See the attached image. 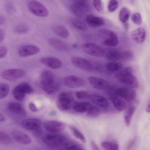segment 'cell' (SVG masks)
I'll use <instances>...</instances> for the list:
<instances>
[{
    "instance_id": "cell-1",
    "label": "cell",
    "mask_w": 150,
    "mask_h": 150,
    "mask_svg": "<svg viewBox=\"0 0 150 150\" xmlns=\"http://www.w3.org/2000/svg\"><path fill=\"white\" fill-rule=\"evenodd\" d=\"M40 85L42 89L49 95L53 94L58 90L59 86L54 74L47 70H44L41 72Z\"/></svg>"
},
{
    "instance_id": "cell-2",
    "label": "cell",
    "mask_w": 150,
    "mask_h": 150,
    "mask_svg": "<svg viewBox=\"0 0 150 150\" xmlns=\"http://www.w3.org/2000/svg\"><path fill=\"white\" fill-rule=\"evenodd\" d=\"M117 79L122 83L130 88L138 87V82L136 77L132 74L131 67H127L116 74Z\"/></svg>"
},
{
    "instance_id": "cell-3",
    "label": "cell",
    "mask_w": 150,
    "mask_h": 150,
    "mask_svg": "<svg viewBox=\"0 0 150 150\" xmlns=\"http://www.w3.org/2000/svg\"><path fill=\"white\" fill-rule=\"evenodd\" d=\"M44 143L47 146L53 148L62 146L68 140L64 136L55 133H50L42 137Z\"/></svg>"
},
{
    "instance_id": "cell-4",
    "label": "cell",
    "mask_w": 150,
    "mask_h": 150,
    "mask_svg": "<svg viewBox=\"0 0 150 150\" xmlns=\"http://www.w3.org/2000/svg\"><path fill=\"white\" fill-rule=\"evenodd\" d=\"M72 94L69 92H64L59 95L57 102V106L61 111L66 112L72 108L73 103Z\"/></svg>"
},
{
    "instance_id": "cell-5",
    "label": "cell",
    "mask_w": 150,
    "mask_h": 150,
    "mask_svg": "<svg viewBox=\"0 0 150 150\" xmlns=\"http://www.w3.org/2000/svg\"><path fill=\"white\" fill-rule=\"evenodd\" d=\"M81 48L86 53L91 56L100 57L104 54L103 49L97 44L91 42H85L81 44Z\"/></svg>"
},
{
    "instance_id": "cell-6",
    "label": "cell",
    "mask_w": 150,
    "mask_h": 150,
    "mask_svg": "<svg viewBox=\"0 0 150 150\" xmlns=\"http://www.w3.org/2000/svg\"><path fill=\"white\" fill-rule=\"evenodd\" d=\"M29 10L35 15L40 17H45L49 14L47 8L40 2L34 0L29 1L28 4Z\"/></svg>"
},
{
    "instance_id": "cell-7",
    "label": "cell",
    "mask_w": 150,
    "mask_h": 150,
    "mask_svg": "<svg viewBox=\"0 0 150 150\" xmlns=\"http://www.w3.org/2000/svg\"><path fill=\"white\" fill-rule=\"evenodd\" d=\"M71 7L73 13L78 17H82L89 8L88 2L85 0L75 1Z\"/></svg>"
},
{
    "instance_id": "cell-8",
    "label": "cell",
    "mask_w": 150,
    "mask_h": 150,
    "mask_svg": "<svg viewBox=\"0 0 150 150\" xmlns=\"http://www.w3.org/2000/svg\"><path fill=\"white\" fill-rule=\"evenodd\" d=\"M25 71L22 69H13L4 71L1 73V76L5 79L13 81L23 78L25 76Z\"/></svg>"
},
{
    "instance_id": "cell-9",
    "label": "cell",
    "mask_w": 150,
    "mask_h": 150,
    "mask_svg": "<svg viewBox=\"0 0 150 150\" xmlns=\"http://www.w3.org/2000/svg\"><path fill=\"white\" fill-rule=\"evenodd\" d=\"M63 82L66 86L70 88H76L82 86L84 83L81 77L74 75H69L64 79Z\"/></svg>"
},
{
    "instance_id": "cell-10",
    "label": "cell",
    "mask_w": 150,
    "mask_h": 150,
    "mask_svg": "<svg viewBox=\"0 0 150 150\" xmlns=\"http://www.w3.org/2000/svg\"><path fill=\"white\" fill-rule=\"evenodd\" d=\"M115 94L118 97L127 101L133 100L136 96L134 90L127 87H121L117 88L115 90Z\"/></svg>"
},
{
    "instance_id": "cell-11",
    "label": "cell",
    "mask_w": 150,
    "mask_h": 150,
    "mask_svg": "<svg viewBox=\"0 0 150 150\" xmlns=\"http://www.w3.org/2000/svg\"><path fill=\"white\" fill-rule=\"evenodd\" d=\"M43 126L47 132L50 133H56L63 130L65 127V125L60 121L52 120L44 122Z\"/></svg>"
},
{
    "instance_id": "cell-12",
    "label": "cell",
    "mask_w": 150,
    "mask_h": 150,
    "mask_svg": "<svg viewBox=\"0 0 150 150\" xmlns=\"http://www.w3.org/2000/svg\"><path fill=\"white\" fill-rule=\"evenodd\" d=\"M71 61L74 66L81 69L88 71H92L94 69L92 64L84 58L78 57H73Z\"/></svg>"
},
{
    "instance_id": "cell-13",
    "label": "cell",
    "mask_w": 150,
    "mask_h": 150,
    "mask_svg": "<svg viewBox=\"0 0 150 150\" xmlns=\"http://www.w3.org/2000/svg\"><path fill=\"white\" fill-rule=\"evenodd\" d=\"M88 79L92 86L98 90H105L108 89L110 86L109 83L107 81L98 77L89 76Z\"/></svg>"
},
{
    "instance_id": "cell-14",
    "label": "cell",
    "mask_w": 150,
    "mask_h": 150,
    "mask_svg": "<svg viewBox=\"0 0 150 150\" xmlns=\"http://www.w3.org/2000/svg\"><path fill=\"white\" fill-rule=\"evenodd\" d=\"M22 126L30 130H35L39 129L41 126V122L39 119L30 118L23 120L21 122Z\"/></svg>"
},
{
    "instance_id": "cell-15",
    "label": "cell",
    "mask_w": 150,
    "mask_h": 150,
    "mask_svg": "<svg viewBox=\"0 0 150 150\" xmlns=\"http://www.w3.org/2000/svg\"><path fill=\"white\" fill-rule=\"evenodd\" d=\"M40 51L38 46L33 45H25L21 47L18 51V54L20 57H27L38 53Z\"/></svg>"
},
{
    "instance_id": "cell-16",
    "label": "cell",
    "mask_w": 150,
    "mask_h": 150,
    "mask_svg": "<svg viewBox=\"0 0 150 150\" xmlns=\"http://www.w3.org/2000/svg\"><path fill=\"white\" fill-rule=\"evenodd\" d=\"M12 135L13 138L18 143L24 145L28 144L32 142L30 137L22 131L16 130L13 131Z\"/></svg>"
},
{
    "instance_id": "cell-17",
    "label": "cell",
    "mask_w": 150,
    "mask_h": 150,
    "mask_svg": "<svg viewBox=\"0 0 150 150\" xmlns=\"http://www.w3.org/2000/svg\"><path fill=\"white\" fill-rule=\"evenodd\" d=\"M41 62L46 66L53 69H58L62 65V61L54 57H44L40 59Z\"/></svg>"
},
{
    "instance_id": "cell-18",
    "label": "cell",
    "mask_w": 150,
    "mask_h": 150,
    "mask_svg": "<svg viewBox=\"0 0 150 150\" xmlns=\"http://www.w3.org/2000/svg\"><path fill=\"white\" fill-rule=\"evenodd\" d=\"M88 99L90 102L101 108H105L108 105L107 100L103 96L98 95L95 94L89 95Z\"/></svg>"
},
{
    "instance_id": "cell-19",
    "label": "cell",
    "mask_w": 150,
    "mask_h": 150,
    "mask_svg": "<svg viewBox=\"0 0 150 150\" xmlns=\"http://www.w3.org/2000/svg\"><path fill=\"white\" fill-rule=\"evenodd\" d=\"M146 37L145 30L142 28L136 29L132 32L131 37L136 42L141 44L144 41Z\"/></svg>"
},
{
    "instance_id": "cell-20",
    "label": "cell",
    "mask_w": 150,
    "mask_h": 150,
    "mask_svg": "<svg viewBox=\"0 0 150 150\" xmlns=\"http://www.w3.org/2000/svg\"><path fill=\"white\" fill-rule=\"evenodd\" d=\"M92 105L91 103L87 101L75 102L73 104L72 108L77 112H87Z\"/></svg>"
},
{
    "instance_id": "cell-21",
    "label": "cell",
    "mask_w": 150,
    "mask_h": 150,
    "mask_svg": "<svg viewBox=\"0 0 150 150\" xmlns=\"http://www.w3.org/2000/svg\"><path fill=\"white\" fill-rule=\"evenodd\" d=\"M86 20L88 25L93 27L101 26L105 24L104 20L102 18L91 14L86 15Z\"/></svg>"
},
{
    "instance_id": "cell-22",
    "label": "cell",
    "mask_w": 150,
    "mask_h": 150,
    "mask_svg": "<svg viewBox=\"0 0 150 150\" xmlns=\"http://www.w3.org/2000/svg\"><path fill=\"white\" fill-rule=\"evenodd\" d=\"M109 99L112 103L114 108L118 111H122L125 109L126 103L121 99L117 97L111 96L109 98Z\"/></svg>"
},
{
    "instance_id": "cell-23",
    "label": "cell",
    "mask_w": 150,
    "mask_h": 150,
    "mask_svg": "<svg viewBox=\"0 0 150 150\" xmlns=\"http://www.w3.org/2000/svg\"><path fill=\"white\" fill-rule=\"evenodd\" d=\"M9 109L11 111L22 115H25L26 112L23 106L21 104L15 102H10L8 104Z\"/></svg>"
},
{
    "instance_id": "cell-24",
    "label": "cell",
    "mask_w": 150,
    "mask_h": 150,
    "mask_svg": "<svg viewBox=\"0 0 150 150\" xmlns=\"http://www.w3.org/2000/svg\"><path fill=\"white\" fill-rule=\"evenodd\" d=\"M48 42L50 45L54 49L60 51L67 50L65 44L60 40L55 38H51L49 39Z\"/></svg>"
},
{
    "instance_id": "cell-25",
    "label": "cell",
    "mask_w": 150,
    "mask_h": 150,
    "mask_svg": "<svg viewBox=\"0 0 150 150\" xmlns=\"http://www.w3.org/2000/svg\"><path fill=\"white\" fill-rule=\"evenodd\" d=\"M53 31L60 37L67 38L69 36V33L67 29L62 25H57L54 26L52 28Z\"/></svg>"
},
{
    "instance_id": "cell-26",
    "label": "cell",
    "mask_w": 150,
    "mask_h": 150,
    "mask_svg": "<svg viewBox=\"0 0 150 150\" xmlns=\"http://www.w3.org/2000/svg\"><path fill=\"white\" fill-rule=\"evenodd\" d=\"M104 44L107 46L115 47L119 43V40L117 35L113 31L110 34V36L104 41Z\"/></svg>"
},
{
    "instance_id": "cell-27",
    "label": "cell",
    "mask_w": 150,
    "mask_h": 150,
    "mask_svg": "<svg viewBox=\"0 0 150 150\" xmlns=\"http://www.w3.org/2000/svg\"><path fill=\"white\" fill-rule=\"evenodd\" d=\"M101 144L105 150H119L118 144L115 140L111 141H103Z\"/></svg>"
},
{
    "instance_id": "cell-28",
    "label": "cell",
    "mask_w": 150,
    "mask_h": 150,
    "mask_svg": "<svg viewBox=\"0 0 150 150\" xmlns=\"http://www.w3.org/2000/svg\"><path fill=\"white\" fill-rule=\"evenodd\" d=\"M130 14L129 10L126 7H123L120 10L119 14V18L123 23H125L128 20Z\"/></svg>"
},
{
    "instance_id": "cell-29",
    "label": "cell",
    "mask_w": 150,
    "mask_h": 150,
    "mask_svg": "<svg viewBox=\"0 0 150 150\" xmlns=\"http://www.w3.org/2000/svg\"><path fill=\"white\" fill-rule=\"evenodd\" d=\"M106 67L108 70L110 71H119L122 69L123 66L120 63L110 62L106 64Z\"/></svg>"
},
{
    "instance_id": "cell-30",
    "label": "cell",
    "mask_w": 150,
    "mask_h": 150,
    "mask_svg": "<svg viewBox=\"0 0 150 150\" xmlns=\"http://www.w3.org/2000/svg\"><path fill=\"white\" fill-rule=\"evenodd\" d=\"M29 29L28 26L24 23H19L15 26L14 28L15 33L19 34H22L27 33Z\"/></svg>"
},
{
    "instance_id": "cell-31",
    "label": "cell",
    "mask_w": 150,
    "mask_h": 150,
    "mask_svg": "<svg viewBox=\"0 0 150 150\" xmlns=\"http://www.w3.org/2000/svg\"><path fill=\"white\" fill-rule=\"evenodd\" d=\"M13 94L14 98L18 101L22 100L24 98L25 94L18 85L14 88L13 90Z\"/></svg>"
},
{
    "instance_id": "cell-32",
    "label": "cell",
    "mask_w": 150,
    "mask_h": 150,
    "mask_svg": "<svg viewBox=\"0 0 150 150\" xmlns=\"http://www.w3.org/2000/svg\"><path fill=\"white\" fill-rule=\"evenodd\" d=\"M100 113V110L99 108L96 105H92L87 112L88 116L95 118L98 116Z\"/></svg>"
},
{
    "instance_id": "cell-33",
    "label": "cell",
    "mask_w": 150,
    "mask_h": 150,
    "mask_svg": "<svg viewBox=\"0 0 150 150\" xmlns=\"http://www.w3.org/2000/svg\"><path fill=\"white\" fill-rule=\"evenodd\" d=\"M71 23L74 27L79 30L85 31L87 30L86 24L79 19H73L71 20Z\"/></svg>"
},
{
    "instance_id": "cell-34",
    "label": "cell",
    "mask_w": 150,
    "mask_h": 150,
    "mask_svg": "<svg viewBox=\"0 0 150 150\" xmlns=\"http://www.w3.org/2000/svg\"><path fill=\"white\" fill-rule=\"evenodd\" d=\"M64 150H82L76 144L68 140L62 146Z\"/></svg>"
},
{
    "instance_id": "cell-35",
    "label": "cell",
    "mask_w": 150,
    "mask_h": 150,
    "mask_svg": "<svg viewBox=\"0 0 150 150\" xmlns=\"http://www.w3.org/2000/svg\"><path fill=\"white\" fill-rule=\"evenodd\" d=\"M135 109L134 107H131L128 110L125 116V122L126 125L128 127L130 125L131 119L134 112Z\"/></svg>"
},
{
    "instance_id": "cell-36",
    "label": "cell",
    "mask_w": 150,
    "mask_h": 150,
    "mask_svg": "<svg viewBox=\"0 0 150 150\" xmlns=\"http://www.w3.org/2000/svg\"><path fill=\"white\" fill-rule=\"evenodd\" d=\"M70 128L73 134L76 138L79 139L84 143L86 142V140L85 137L76 128L73 126H71L70 127Z\"/></svg>"
},
{
    "instance_id": "cell-37",
    "label": "cell",
    "mask_w": 150,
    "mask_h": 150,
    "mask_svg": "<svg viewBox=\"0 0 150 150\" xmlns=\"http://www.w3.org/2000/svg\"><path fill=\"white\" fill-rule=\"evenodd\" d=\"M120 54L116 50H112L110 51L106 55V58L110 61H114L119 59Z\"/></svg>"
},
{
    "instance_id": "cell-38",
    "label": "cell",
    "mask_w": 150,
    "mask_h": 150,
    "mask_svg": "<svg viewBox=\"0 0 150 150\" xmlns=\"http://www.w3.org/2000/svg\"><path fill=\"white\" fill-rule=\"evenodd\" d=\"M9 91V86L6 84H2L0 86V98L2 99L8 95Z\"/></svg>"
},
{
    "instance_id": "cell-39",
    "label": "cell",
    "mask_w": 150,
    "mask_h": 150,
    "mask_svg": "<svg viewBox=\"0 0 150 150\" xmlns=\"http://www.w3.org/2000/svg\"><path fill=\"white\" fill-rule=\"evenodd\" d=\"M18 85L25 94H30L34 91L33 88L28 83H23Z\"/></svg>"
},
{
    "instance_id": "cell-40",
    "label": "cell",
    "mask_w": 150,
    "mask_h": 150,
    "mask_svg": "<svg viewBox=\"0 0 150 150\" xmlns=\"http://www.w3.org/2000/svg\"><path fill=\"white\" fill-rule=\"evenodd\" d=\"M134 55L131 51H127L120 54L119 59L124 61H129L133 59Z\"/></svg>"
},
{
    "instance_id": "cell-41",
    "label": "cell",
    "mask_w": 150,
    "mask_h": 150,
    "mask_svg": "<svg viewBox=\"0 0 150 150\" xmlns=\"http://www.w3.org/2000/svg\"><path fill=\"white\" fill-rule=\"evenodd\" d=\"M0 143L4 144H8L12 143V140L11 138L6 133L0 131Z\"/></svg>"
},
{
    "instance_id": "cell-42",
    "label": "cell",
    "mask_w": 150,
    "mask_h": 150,
    "mask_svg": "<svg viewBox=\"0 0 150 150\" xmlns=\"http://www.w3.org/2000/svg\"><path fill=\"white\" fill-rule=\"evenodd\" d=\"M132 22L137 25H140L142 23V18L140 14L138 13H133L131 16Z\"/></svg>"
},
{
    "instance_id": "cell-43",
    "label": "cell",
    "mask_w": 150,
    "mask_h": 150,
    "mask_svg": "<svg viewBox=\"0 0 150 150\" xmlns=\"http://www.w3.org/2000/svg\"><path fill=\"white\" fill-rule=\"evenodd\" d=\"M6 10L9 14H13L15 11V9L13 2L11 1H8L5 5Z\"/></svg>"
},
{
    "instance_id": "cell-44",
    "label": "cell",
    "mask_w": 150,
    "mask_h": 150,
    "mask_svg": "<svg viewBox=\"0 0 150 150\" xmlns=\"http://www.w3.org/2000/svg\"><path fill=\"white\" fill-rule=\"evenodd\" d=\"M118 5V3L117 1L110 0L108 5V11L111 12L114 11L117 8Z\"/></svg>"
},
{
    "instance_id": "cell-45",
    "label": "cell",
    "mask_w": 150,
    "mask_h": 150,
    "mask_svg": "<svg viewBox=\"0 0 150 150\" xmlns=\"http://www.w3.org/2000/svg\"><path fill=\"white\" fill-rule=\"evenodd\" d=\"M75 95L78 99L81 100L88 99L89 95L87 92L83 91H76Z\"/></svg>"
},
{
    "instance_id": "cell-46",
    "label": "cell",
    "mask_w": 150,
    "mask_h": 150,
    "mask_svg": "<svg viewBox=\"0 0 150 150\" xmlns=\"http://www.w3.org/2000/svg\"><path fill=\"white\" fill-rule=\"evenodd\" d=\"M112 32L111 30L106 28H102L99 30V34L101 37L107 38L110 36Z\"/></svg>"
},
{
    "instance_id": "cell-47",
    "label": "cell",
    "mask_w": 150,
    "mask_h": 150,
    "mask_svg": "<svg viewBox=\"0 0 150 150\" xmlns=\"http://www.w3.org/2000/svg\"><path fill=\"white\" fill-rule=\"evenodd\" d=\"M93 4L96 9L99 12H101L103 9L102 2L100 0H94L92 1Z\"/></svg>"
},
{
    "instance_id": "cell-48",
    "label": "cell",
    "mask_w": 150,
    "mask_h": 150,
    "mask_svg": "<svg viewBox=\"0 0 150 150\" xmlns=\"http://www.w3.org/2000/svg\"><path fill=\"white\" fill-rule=\"evenodd\" d=\"M7 53V49L4 46L0 47V58H4L6 55Z\"/></svg>"
},
{
    "instance_id": "cell-49",
    "label": "cell",
    "mask_w": 150,
    "mask_h": 150,
    "mask_svg": "<svg viewBox=\"0 0 150 150\" xmlns=\"http://www.w3.org/2000/svg\"><path fill=\"white\" fill-rule=\"evenodd\" d=\"M29 108L30 110L33 112L37 111L38 109L34 103H30L29 104Z\"/></svg>"
},
{
    "instance_id": "cell-50",
    "label": "cell",
    "mask_w": 150,
    "mask_h": 150,
    "mask_svg": "<svg viewBox=\"0 0 150 150\" xmlns=\"http://www.w3.org/2000/svg\"><path fill=\"white\" fill-rule=\"evenodd\" d=\"M136 140V138H134L130 141L127 146L128 150H129L135 144Z\"/></svg>"
},
{
    "instance_id": "cell-51",
    "label": "cell",
    "mask_w": 150,
    "mask_h": 150,
    "mask_svg": "<svg viewBox=\"0 0 150 150\" xmlns=\"http://www.w3.org/2000/svg\"><path fill=\"white\" fill-rule=\"evenodd\" d=\"M91 145L93 150H100L94 142H91Z\"/></svg>"
},
{
    "instance_id": "cell-52",
    "label": "cell",
    "mask_w": 150,
    "mask_h": 150,
    "mask_svg": "<svg viewBox=\"0 0 150 150\" xmlns=\"http://www.w3.org/2000/svg\"><path fill=\"white\" fill-rule=\"evenodd\" d=\"M4 31L0 29V42H1L4 40Z\"/></svg>"
},
{
    "instance_id": "cell-53",
    "label": "cell",
    "mask_w": 150,
    "mask_h": 150,
    "mask_svg": "<svg viewBox=\"0 0 150 150\" xmlns=\"http://www.w3.org/2000/svg\"><path fill=\"white\" fill-rule=\"evenodd\" d=\"M5 22V19L4 17L1 15L0 16V25H3Z\"/></svg>"
},
{
    "instance_id": "cell-54",
    "label": "cell",
    "mask_w": 150,
    "mask_h": 150,
    "mask_svg": "<svg viewBox=\"0 0 150 150\" xmlns=\"http://www.w3.org/2000/svg\"><path fill=\"white\" fill-rule=\"evenodd\" d=\"M5 117L3 115H2L1 114H0V122H3L5 120Z\"/></svg>"
},
{
    "instance_id": "cell-55",
    "label": "cell",
    "mask_w": 150,
    "mask_h": 150,
    "mask_svg": "<svg viewBox=\"0 0 150 150\" xmlns=\"http://www.w3.org/2000/svg\"><path fill=\"white\" fill-rule=\"evenodd\" d=\"M146 110L147 112H150V101L147 107Z\"/></svg>"
},
{
    "instance_id": "cell-56",
    "label": "cell",
    "mask_w": 150,
    "mask_h": 150,
    "mask_svg": "<svg viewBox=\"0 0 150 150\" xmlns=\"http://www.w3.org/2000/svg\"><path fill=\"white\" fill-rule=\"evenodd\" d=\"M78 46V45L77 44H75L73 45L72 46L74 48H76Z\"/></svg>"
}]
</instances>
